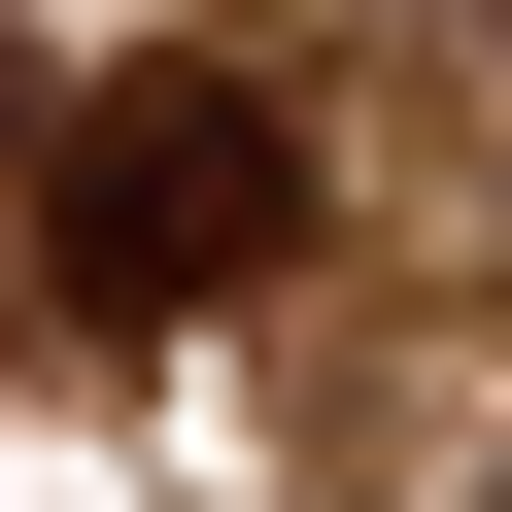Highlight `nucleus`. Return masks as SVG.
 <instances>
[{"instance_id": "obj_1", "label": "nucleus", "mask_w": 512, "mask_h": 512, "mask_svg": "<svg viewBox=\"0 0 512 512\" xmlns=\"http://www.w3.org/2000/svg\"><path fill=\"white\" fill-rule=\"evenodd\" d=\"M35 239H69V308H274L308 274V103H239V69L35 103Z\"/></svg>"}, {"instance_id": "obj_2", "label": "nucleus", "mask_w": 512, "mask_h": 512, "mask_svg": "<svg viewBox=\"0 0 512 512\" xmlns=\"http://www.w3.org/2000/svg\"><path fill=\"white\" fill-rule=\"evenodd\" d=\"M0 137H35V69H0Z\"/></svg>"}]
</instances>
